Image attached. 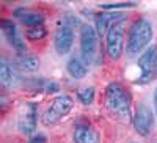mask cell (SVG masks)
Masks as SVG:
<instances>
[{
    "label": "cell",
    "mask_w": 157,
    "mask_h": 143,
    "mask_svg": "<svg viewBox=\"0 0 157 143\" xmlns=\"http://www.w3.org/2000/svg\"><path fill=\"white\" fill-rule=\"evenodd\" d=\"M138 66L141 69V79L138 82L145 83L154 79V74L157 69V47H149L146 52H143L138 58Z\"/></svg>",
    "instance_id": "cell-8"
},
{
    "label": "cell",
    "mask_w": 157,
    "mask_h": 143,
    "mask_svg": "<svg viewBox=\"0 0 157 143\" xmlns=\"http://www.w3.org/2000/svg\"><path fill=\"white\" fill-rule=\"evenodd\" d=\"M98 44H99V35L96 27L93 25H82L80 27V55L86 64L94 63L98 55Z\"/></svg>",
    "instance_id": "cell-4"
},
{
    "label": "cell",
    "mask_w": 157,
    "mask_h": 143,
    "mask_svg": "<svg viewBox=\"0 0 157 143\" xmlns=\"http://www.w3.org/2000/svg\"><path fill=\"white\" fill-rule=\"evenodd\" d=\"M14 16L21 21L22 25H27V27H36V25H43L44 22V16L39 11H33L29 8H17L14 11Z\"/></svg>",
    "instance_id": "cell-13"
},
{
    "label": "cell",
    "mask_w": 157,
    "mask_h": 143,
    "mask_svg": "<svg viewBox=\"0 0 157 143\" xmlns=\"http://www.w3.org/2000/svg\"><path fill=\"white\" fill-rule=\"evenodd\" d=\"M134 127L140 135H149L154 127V115L151 109L145 102H141L137 107V112L134 115Z\"/></svg>",
    "instance_id": "cell-7"
},
{
    "label": "cell",
    "mask_w": 157,
    "mask_h": 143,
    "mask_svg": "<svg viewBox=\"0 0 157 143\" xmlns=\"http://www.w3.org/2000/svg\"><path fill=\"white\" fill-rule=\"evenodd\" d=\"M54 44H55V50L60 55H64L71 50V47L74 44V30L71 25L61 24L57 29L55 36H54Z\"/></svg>",
    "instance_id": "cell-10"
},
{
    "label": "cell",
    "mask_w": 157,
    "mask_h": 143,
    "mask_svg": "<svg viewBox=\"0 0 157 143\" xmlns=\"http://www.w3.org/2000/svg\"><path fill=\"white\" fill-rule=\"evenodd\" d=\"M74 107V99L69 95H60L50 102V106L43 115L44 126H55L66 116Z\"/></svg>",
    "instance_id": "cell-3"
},
{
    "label": "cell",
    "mask_w": 157,
    "mask_h": 143,
    "mask_svg": "<svg viewBox=\"0 0 157 143\" xmlns=\"http://www.w3.org/2000/svg\"><path fill=\"white\" fill-rule=\"evenodd\" d=\"M135 3L132 2H123V3H104L101 5L102 10H107V11H113V10H126V8H134Z\"/></svg>",
    "instance_id": "cell-19"
},
{
    "label": "cell",
    "mask_w": 157,
    "mask_h": 143,
    "mask_svg": "<svg viewBox=\"0 0 157 143\" xmlns=\"http://www.w3.org/2000/svg\"><path fill=\"white\" fill-rule=\"evenodd\" d=\"M16 69L22 72H36L39 69V58L30 54H22L16 60Z\"/></svg>",
    "instance_id": "cell-15"
},
{
    "label": "cell",
    "mask_w": 157,
    "mask_h": 143,
    "mask_svg": "<svg viewBox=\"0 0 157 143\" xmlns=\"http://www.w3.org/2000/svg\"><path fill=\"white\" fill-rule=\"evenodd\" d=\"M36 118H38V110L33 102L24 101L17 107V127L19 131L25 135L35 132L36 129Z\"/></svg>",
    "instance_id": "cell-6"
},
{
    "label": "cell",
    "mask_w": 157,
    "mask_h": 143,
    "mask_svg": "<svg viewBox=\"0 0 157 143\" xmlns=\"http://www.w3.org/2000/svg\"><path fill=\"white\" fill-rule=\"evenodd\" d=\"M75 143H101V135L93 126H80L74 132Z\"/></svg>",
    "instance_id": "cell-14"
},
{
    "label": "cell",
    "mask_w": 157,
    "mask_h": 143,
    "mask_svg": "<svg viewBox=\"0 0 157 143\" xmlns=\"http://www.w3.org/2000/svg\"><path fill=\"white\" fill-rule=\"evenodd\" d=\"M154 109H155V113H157V88L154 91Z\"/></svg>",
    "instance_id": "cell-21"
},
{
    "label": "cell",
    "mask_w": 157,
    "mask_h": 143,
    "mask_svg": "<svg viewBox=\"0 0 157 143\" xmlns=\"http://www.w3.org/2000/svg\"><path fill=\"white\" fill-rule=\"evenodd\" d=\"M77 98H78V101H80L82 104L88 106V104H91V102L94 101V88L93 87H86V88L78 90Z\"/></svg>",
    "instance_id": "cell-17"
},
{
    "label": "cell",
    "mask_w": 157,
    "mask_h": 143,
    "mask_svg": "<svg viewBox=\"0 0 157 143\" xmlns=\"http://www.w3.org/2000/svg\"><path fill=\"white\" fill-rule=\"evenodd\" d=\"M152 24L148 19H140L137 21L129 30L127 35V44H126V50L129 55H137L138 52H141L145 49L151 40H152Z\"/></svg>",
    "instance_id": "cell-2"
},
{
    "label": "cell",
    "mask_w": 157,
    "mask_h": 143,
    "mask_svg": "<svg viewBox=\"0 0 157 143\" xmlns=\"http://www.w3.org/2000/svg\"><path fill=\"white\" fill-rule=\"evenodd\" d=\"M68 72L71 77H74V79H83V77L86 75L88 72V68H86V63L80 58L77 57H72L69 61H68Z\"/></svg>",
    "instance_id": "cell-16"
},
{
    "label": "cell",
    "mask_w": 157,
    "mask_h": 143,
    "mask_svg": "<svg viewBox=\"0 0 157 143\" xmlns=\"http://www.w3.org/2000/svg\"><path fill=\"white\" fill-rule=\"evenodd\" d=\"M29 143H46V137L44 135H36V137L30 138Z\"/></svg>",
    "instance_id": "cell-20"
},
{
    "label": "cell",
    "mask_w": 157,
    "mask_h": 143,
    "mask_svg": "<svg viewBox=\"0 0 157 143\" xmlns=\"http://www.w3.org/2000/svg\"><path fill=\"white\" fill-rule=\"evenodd\" d=\"M46 29L43 27V25H36V27H30L29 30H27V38L29 40H32V41H38V40H43V38L46 36Z\"/></svg>",
    "instance_id": "cell-18"
},
{
    "label": "cell",
    "mask_w": 157,
    "mask_h": 143,
    "mask_svg": "<svg viewBox=\"0 0 157 143\" xmlns=\"http://www.w3.org/2000/svg\"><path fill=\"white\" fill-rule=\"evenodd\" d=\"M0 83L5 88L14 90L22 85V79L16 69V66H11L6 60L0 61Z\"/></svg>",
    "instance_id": "cell-11"
},
{
    "label": "cell",
    "mask_w": 157,
    "mask_h": 143,
    "mask_svg": "<svg viewBox=\"0 0 157 143\" xmlns=\"http://www.w3.org/2000/svg\"><path fill=\"white\" fill-rule=\"evenodd\" d=\"M0 27H2V32L6 38V41L10 43V46L14 49L16 52H19V54H25L27 52V46H25V41L22 40V36L16 27V24L10 21V19H2V22H0Z\"/></svg>",
    "instance_id": "cell-9"
},
{
    "label": "cell",
    "mask_w": 157,
    "mask_h": 143,
    "mask_svg": "<svg viewBox=\"0 0 157 143\" xmlns=\"http://www.w3.org/2000/svg\"><path fill=\"white\" fill-rule=\"evenodd\" d=\"M130 106H132V98H130L129 91L121 83L112 82L107 85L105 107L112 115H115L121 121L127 123L130 120Z\"/></svg>",
    "instance_id": "cell-1"
},
{
    "label": "cell",
    "mask_w": 157,
    "mask_h": 143,
    "mask_svg": "<svg viewBox=\"0 0 157 143\" xmlns=\"http://www.w3.org/2000/svg\"><path fill=\"white\" fill-rule=\"evenodd\" d=\"M123 14L120 13H113V11H109V13H101V14L96 17V32L99 35V38H102L104 35H107L109 29L112 27L113 24L116 22H121L123 21Z\"/></svg>",
    "instance_id": "cell-12"
},
{
    "label": "cell",
    "mask_w": 157,
    "mask_h": 143,
    "mask_svg": "<svg viewBox=\"0 0 157 143\" xmlns=\"http://www.w3.org/2000/svg\"><path fill=\"white\" fill-rule=\"evenodd\" d=\"M124 33H126V24L116 22L109 29L105 35V49H107V55L113 60L120 58L123 55L124 50Z\"/></svg>",
    "instance_id": "cell-5"
}]
</instances>
